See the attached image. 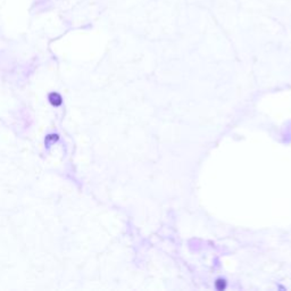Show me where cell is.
Segmentation results:
<instances>
[{
  "mask_svg": "<svg viewBox=\"0 0 291 291\" xmlns=\"http://www.w3.org/2000/svg\"><path fill=\"white\" fill-rule=\"evenodd\" d=\"M49 99H50V101H51V104L55 105V106H59V105L61 104V98L58 93H51V95L49 96Z\"/></svg>",
  "mask_w": 291,
  "mask_h": 291,
  "instance_id": "obj_1",
  "label": "cell"
},
{
  "mask_svg": "<svg viewBox=\"0 0 291 291\" xmlns=\"http://www.w3.org/2000/svg\"><path fill=\"white\" fill-rule=\"evenodd\" d=\"M215 285H216V288H217L218 290H223V289H225L226 283H225L224 280H217V281L215 282Z\"/></svg>",
  "mask_w": 291,
  "mask_h": 291,
  "instance_id": "obj_2",
  "label": "cell"
}]
</instances>
